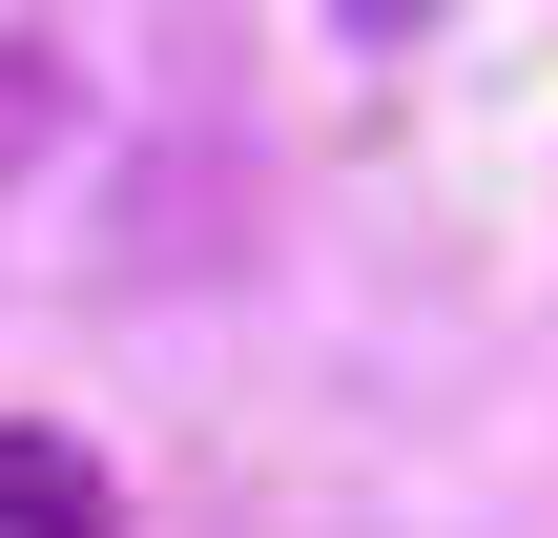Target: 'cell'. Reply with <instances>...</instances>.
<instances>
[{"mask_svg":"<svg viewBox=\"0 0 558 538\" xmlns=\"http://www.w3.org/2000/svg\"><path fill=\"white\" fill-rule=\"evenodd\" d=\"M456 0H331V41H435Z\"/></svg>","mask_w":558,"mask_h":538,"instance_id":"3","label":"cell"},{"mask_svg":"<svg viewBox=\"0 0 558 538\" xmlns=\"http://www.w3.org/2000/svg\"><path fill=\"white\" fill-rule=\"evenodd\" d=\"M0 538H104V477L62 435H0Z\"/></svg>","mask_w":558,"mask_h":538,"instance_id":"1","label":"cell"},{"mask_svg":"<svg viewBox=\"0 0 558 538\" xmlns=\"http://www.w3.org/2000/svg\"><path fill=\"white\" fill-rule=\"evenodd\" d=\"M21 145H62V83H41V62L0 41V166H21Z\"/></svg>","mask_w":558,"mask_h":538,"instance_id":"2","label":"cell"}]
</instances>
